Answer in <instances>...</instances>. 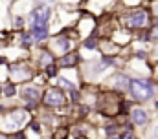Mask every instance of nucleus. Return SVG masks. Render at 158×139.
Returning a JSON list of instances; mask_svg holds the SVG:
<instances>
[{
    "mask_svg": "<svg viewBox=\"0 0 158 139\" xmlns=\"http://www.w3.org/2000/svg\"><path fill=\"white\" fill-rule=\"evenodd\" d=\"M26 117H28L26 110H15V112H11V114H9V119H11V123H13L15 130H17V128L26 121Z\"/></svg>",
    "mask_w": 158,
    "mask_h": 139,
    "instance_id": "obj_7",
    "label": "nucleus"
},
{
    "mask_svg": "<svg viewBox=\"0 0 158 139\" xmlns=\"http://www.w3.org/2000/svg\"><path fill=\"white\" fill-rule=\"evenodd\" d=\"M109 139H120V137H116V136H110V137H109Z\"/></svg>",
    "mask_w": 158,
    "mask_h": 139,
    "instance_id": "obj_22",
    "label": "nucleus"
},
{
    "mask_svg": "<svg viewBox=\"0 0 158 139\" xmlns=\"http://www.w3.org/2000/svg\"><path fill=\"white\" fill-rule=\"evenodd\" d=\"M15 26H17V27H22V18H17V20H15Z\"/></svg>",
    "mask_w": 158,
    "mask_h": 139,
    "instance_id": "obj_19",
    "label": "nucleus"
},
{
    "mask_svg": "<svg viewBox=\"0 0 158 139\" xmlns=\"http://www.w3.org/2000/svg\"><path fill=\"white\" fill-rule=\"evenodd\" d=\"M42 2H50V4H53V2H55V0H42Z\"/></svg>",
    "mask_w": 158,
    "mask_h": 139,
    "instance_id": "obj_21",
    "label": "nucleus"
},
{
    "mask_svg": "<svg viewBox=\"0 0 158 139\" xmlns=\"http://www.w3.org/2000/svg\"><path fill=\"white\" fill-rule=\"evenodd\" d=\"M64 99H66L64 93L61 90H57V88H50L44 93V103L48 106H61V104H64Z\"/></svg>",
    "mask_w": 158,
    "mask_h": 139,
    "instance_id": "obj_2",
    "label": "nucleus"
},
{
    "mask_svg": "<svg viewBox=\"0 0 158 139\" xmlns=\"http://www.w3.org/2000/svg\"><path fill=\"white\" fill-rule=\"evenodd\" d=\"M31 128H33V130H35V132H39V130H40V128H39V125H37V123H33V125H31Z\"/></svg>",
    "mask_w": 158,
    "mask_h": 139,
    "instance_id": "obj_20",
    "label": "nucleus"
},
{
    "mask_svg": "<svg viewBox=\"0 0 158 139\" xmlns=\"http://www.w3.org/2000/svg\"><path fill=\"white\" fill-rule=\"evenodd\" d=\"M31 20H33V24L46 26V22L50 20V7L48 5H39L37 9H33L31 11Z\"/></svg>",
    "mask_w": 158,
    "mask_h": 139,
    "instance_id": "obj_4",
    "label": "nucleus"
},
{
    "mask_svg": "<svg viewBox=\"0 0 158 139\" xmlns=\"http://www.w3.org/2000/svg\"><path fill=\"white\" fill-rule=\"evenodd\" d=\"M77 60H79L77 53H68V55H63V57L59 59V66H63V68H70V66H75Z\"/></svg>",
    "mask_w": 158,
    "mask_h": 139,
    "instance_id": "obj_8",
    "label": "nucleus"
},
{
    "mask_svg": "<svg viewBox=\"0 0 158 139\" xmlns=\"http://www.w3.org/2000/svg\"><path fill=\"white\" fill-rule=\"evenodd\" d=\"M85 46H87V48H96L98 44H96V40H92V38H90V40H88V42H87Z\"/></svg>",
    "mask_w": 158,
    "mask_h": 139,
    "instance_id": "obj_18",
    "label": "nucleus"
},
{
    "mask_svg": "<svg viewBox=\"0 0 158 139\" xmlns=\"http://www.w3.org/2000/svg\"><path fill=\"white\" fill-rule=\"evenodd\" d=\"M4 92H6V95H13V93H15V86H13V84H7Z\"/></svg>",
    "mask_w": 158,
    "mask_h": 139,
    "instance_id": "obj_16",
    "label": "nucleus"
},
{
    "mask_svg": "<svg viewBox=\"0 0 158 139\" xmlns=\"http://www.w3.org/2000/svg\"><path fill=\"white\" fill-rule=\"evenodd\" d=\"M129 90L133 92V95L138 101H147L155 93V86L151 81H133L129 84Z\"/></svg>",
    "mask_w": 158,
    "mask_h": 139,
    "instance_id": "obj_1",
    "label": "nucleus"
},
{
    "mask_svg": "<svg viewBox=\"0 0 158 139\" xmlns=\"http://www.w3.org/2000/svg\"><path fill=\"white\" fill-rule=\"evenodd\" d=\"M2 62H6V60H4V59H2V57H0V64H2Z\"/></svg>",
    "mask_w": 158,
    "mask_h": 139,
    "instance_id": "obj_23",
    "label": "nucleus"
},
{
    "mask_svg": "<svg viewBox=\"0 0 158 139\" xmlns=\"http://www.w3.org/2000/svg\"><path fill=\"white\" fill-rule=\"evenodd\" d=\"M133 121L136 123V125H144V123H147V115H145V112L144 110H140V108H136V110H133Z\"/></svg>",
    "mask_w": 158,
    "mask_h": 139,
    "instance_id": "obj_10",
    "label": "nucleus"
},
{
    "mask_svg": "<svg viewBox=\"0 0 158 139\" xmlns=\"http://www.w3.org/2000/svg\"><path fill=\"white\" fill-rule=\"evenodd\" d=\"M151 40H158V24L153 26V31H151Z\"/></svg>",
    "mask_w": 158,
    "mask_h": 139,
    "instance_id": "obj_15",
    "label": "nucleus"
},
{
    "mask_svg": "<svg viewBox=\"0 0 158 139\" xmlns=\"http://www.w3.org/2000/svg\"><path fill=\"white\" fill-rule=\"evenodd\" d=\"M68 137V130L66 128H59V130H55V134L52 136V139H66Z\"/></svg>",
    "mask_w": 158,
    "mask_h": 139,
    "instance_id": "obj_12",
    "label": "nucleus"
},
{
    "mask_svg": "<svg viewBox=\"0 0 158 139\" xmlns=\"http://www.w3.org/2000/svg\"><path fill=\"white\" fill-rule=\"evenodd\" d=\"M31 37H33V40H35V42L46 40V37H48L46 26H42V24H33V26H31Z\"/></svg>",
    "mask_w": 158,
    "mask_h": 139,
    "instance_id": "obj_6",
    "label": "nucleus"
},
{
    "mask_svg": "<svg viewBox=\"0 0 158 139\" xmlns=\"http://www.w3.org/2000/svg\"><path fill=\"white\" fill-rule=\"evenodd\" d=\"M129 84H131V82H129L127 77H123V75H118V77H116V88H118V90H123V92H125V90H129Z\"/></svg>",
    "mask_w": 158,
    "mask_h": 139,
    "instance_id": "obj_11",
    "label": "nucleus"
},
{
    "mask_svg": "<svg viewBox=\"0 0 158 139\" xmlns=\"http://www.w3.org/2000/svg\"><path fill=\"white\" fill-rule=\"evenodd\" d=\"M61 84H63L64 88H68V90H74V84H72L70 81H64V79H61Z\"/></svg>",
    "mask_w": 158,
    "mask_h": 139,
    "instance_id": "obj_17",
    "label": "nucleus"
},
{
    "mask_svg": "<svg viewBox=\"0 0 158 139\" xmlns=\"http://www.w3.org/2000/svg\"><path fill=\"white\" fill-rule=\"evenodd\" d=\"M147 24V13L144 9H138L127 16V26L129 27H144Z\"/></svg>",
    "mask_w": 158,
    "mask_h": 139,
    "instance_id": "obj_3",
    "label": "nucleus"
},
{
    "mask_svg": "<svg viewBox=\"0 0 158 139\" xmlns=\"http://www.w3.org/2000/svg\"><path fill=\"white\" fill-rule=\"evenodd\" d=\"M120 139H136V136H134L131 130H127V132H123V134L120 136Z\"/></svg>",
    "mask_w": 158,
    "mask_h": 139,
    "instance_id": "obj_14",
    "label": "nucleus"
},
{
    "mask_svg": "<svg viewBox=\"0 0 158 139\" xmlns=\"http://www.w3.org/2000/svg\"><path fill=\"white\" fill-rule=\"evenodd\" d=\"M11 77L15 79V81H28L29 77H31V70L29 68H26V66H11Z\"/></svg>",
    "mask_w": 158,
    "mask_h": 139,
    "instance_id": "obj_5",
    "label": "nucleus"
},
{
    "mask_svg": "<svg viewBox=\"0 0 158 139\" xmlns=\"http://www.w3.org/2000/svg\"><path fill=\"white\" fill-rule=\"evenodd\" d=\"M46 73H48V77H55L57 75V68L55 66H46Z\"/></svg>",
    "mask_w": 158,
    "mask_h": 139,
    "instance_id": "obj_13",
    "label": "nucleus"
},
{
    "mask_svg": "<svg viewBox=\"0 0 158 139\" xmlns=\"http://www.w3.org/2000/svg\"><path fill=\"white\" fill-rule=\"evenodd\" d=\"M22 95H24V99H26L28 103H31V104H35L37 99H39V92H37L35 88H26V90L22 92Z\"/></svg>",
    "mask_w": 158,
    "mask_h": 139,
    "instance_id": "obj_9",
    "label": "nucleus"
}]
</instances>
